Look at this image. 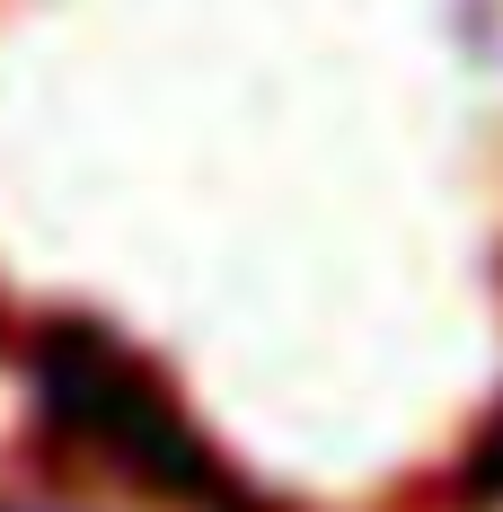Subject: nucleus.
Here are the masks:
<instances>
[{"instance_id": "nucleus-1", "label": "nucleus", "mask_w": 503, "mask_h": 512, "mask_svg": "<svg viewBox=\"0 0 503 512\" xmlns=\"http://www.w3.org/2000/svg\"><path fill=\"white\" fill-rule=\"evenodd\" d=\"M27 371H36L45 424L71 433L80 451H106L115 468H133L151 495H177V504H203V512L230 504V477H221V460L203 451V433L177 415V398H168L115 336H98L89 318L36 327Z\"/></svg>"}, {"instance_id": "nucleus-2", "label": "nucleus", "mask_w": 503, "mask_h": 512, "mask_svg": "<svg viewBox=\"0 0 503 512\" xmlns=\"http://www.w3.org/2000/svg\"><path fill=\"white\" fill-rule=\"evenodd\" d=\"M0 512H9V504H0Z\"/></svg>"}]
</instances>
